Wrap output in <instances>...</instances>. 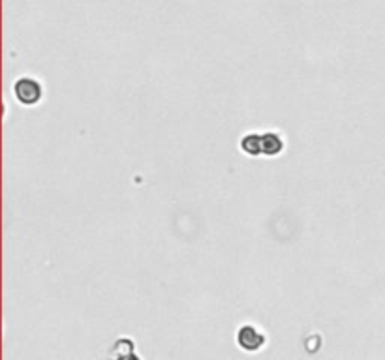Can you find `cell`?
I'll list each match as a JSON object with an SVG mask.
<instances>
[{
    "mask_svg": "<svg viewBox=\"0 0 385 360\" xmlns=\"http://www.w3.org/2000/svg\"><path fill=\"white\" fill-rule=\"evenodd\" d=\"M235 340L239 349L244 351V353H258V351L265 347L267 336L263 334L254 324H242V327L237 329Z\"/></svg>",
    "mask_w": 385,
    "mask_h": 360,
    "instance_id": "2",
    "label": "cell"
},
{
    "mask_svg": "<svg viewBox=\"0 0 385 360\" xmlns=\"http://www.w3.org/2000/svg\"><path fill=\"white\" fill-rule=\"evenodd\" d=\"M13 96L21 105H36L44 98V86L34 77L23 75L13 83Z\"/></svg>",
    "mask_w": 385,
    "mask_h": 360,
    "instance_id": "1",
    "label": "cell"
},
{
    "mask_svg": "<svg viewBox=\"0 0 385 360\" xmlns=\"http://www.w3.org/2000/svg\"><path fill=\"white\" fill-rule=\"evenodd\" d=\"M109 360H141L136 354V345L130 338H120L113 343L111 359Z\"/></svg>",
    "mask_w": 385,
    "mask_h": 360,
    "instance_id": "4",
    "label": "cell"
},
{
    "mask_svg": "<svg viewBox=\"0 0 385 360\" xmlns=\"http://www.w3.org/2000/svg\"><path fill=\"white\" fill-rule=\"evenodd\" d=\"M284 139L282 135L276 134V132H267V134H261V147H263V156H269V158H274L278 156L284 150Z\"/></svg>",
    "mask_w": 385,
    "mask_h": 360,
    "instance_id": "3",
    "label": "cell"
},
{
    "mask_svg": "<svg viewBox=\"0 0 385 360\" xmlns=\"http://www.w3.org/2000/svg\"><path fill=\"white\" fill-rule=\"evenodd\" d=\"M241 150L246 156H261L263 147H261V135L260 134H246L241 139Z\"/></svg>",
    "mask_w": 385,
    "mask_h": 360,
    "instance_id": "5",
    "label": "cell"
}]
</instances>
